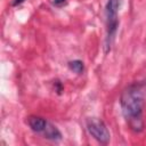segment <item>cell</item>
<instances>
[{
	"label": "cell",
	"mask_w": 146,
	"mask_h": 146,
	"mask_svg": "<svg viewBox=\"0 0 146 146\" xmlns=\"http://www.w3.org/2000/svg\"><path fill=\"white\" fill-rule=\"evenodd\" d=\"M146 82H133L129 84L121 94L120 105L122 115L133 132H141L145 128L144 123V105H145Z\"/></svg>",
	"instance_id": "6da1fadb"
},
{
	"label": "cell",
	"mask_w": 146,
	"mask_h": 146,
	"mask_svg": "<svg viewBox=\"0 0 146 146\" xmlns=\"http://www.w3.org/2000/svg\"><path fill=\"white\" fill-rule=\"evenodd\" d=\"M120 8V0H108L105 6V16H106V38H105V52L111 50V47L114 42L117 27L119 18L117 13Z\"/></svg>",
	"instance_id": "7a4b0ae2"
},
{
	"label": "cell",
	"mask_w": 146,
	"mask_h": 146,
	"mask_svg": "<svg viewBox=\"0 0 146 146\" xmlns=\"http://www.w3.org/2000/svg\"><path fill=\"white\" fill-rule=\"evenodd\" d=\"M86 128L91 137L96 139L98 143L106 145L111 139L110 130L106 123L99 117H88L86 120Z\"/></svg>",
	"instance_id": "3957f363"
},
{
	"label": "cell",
	"mask_w": 146,
	"mask_h": 146,
	"mask_svg": "<svg viewBox=\"0 0 146 146\" xmlns=\"http://www.w3.org/2000/svg\"><path fill=\"white\" fill-rule=\"evenodd\" d=\"M30 129L35 132V133H42L48 124V121L42 117V116H39V115H31L27 117L26 120Z\"/></svg>",
	"instance_id": "277c9868"
},
{
	"label": "cell",
	"mask_w": 146,
	"mask_h": 146,
	"mask_svg": "<svg viewBox=\"0 0 146 146\" xmlns=\"http://www.w3.org/2000/svg\"><path fill=\"white\" fill-rule=\"evenodd\" d=\"M42 135L46 139H49V140H52V141H58L63 137L62 132L58 130V128L56 125H54L52 123H50V122H48V124H47L44 131L42 132Z\"/></svg>",
	"instance_id": "5b68a950"
},
{
	"label": "cell",
	"mask_w": 146,
	"mask_h": 146,
	"mask_svg": "<svg viewBox=\"0 0 146 146\" xmlns=\"http://www.w3.org/2000/svg\"><path fill=\"white\" fill-rule=\"evenodd\" d=\"M67 66L70 68V71L76 73V74H82L84 72V64L82 60L80 59H73V60H70L67 63Z\"/></svg>",
	"instance_id": "8992f818"
},
{
	"label": "cell",
	"mask_w": 146,
	"mask_h": 146,
	"mask_svg": "<svg viewBox=\"0 0 146 146\" xmlns=\"http://www.w3.org/2000/svg\"><path fill=\"white\" fill-rule=\"evenodd\" d=\"M54 86H55V90L57 91V94H58V95H60V94H62V91L64 90L62 82H60V81H58V80H56V81L54 82Z\"/></svg>",
	"instance_id": "52a82bcc"
},
{
	"label": "cell",
	"mask_w": 146,
	"mask_h": 146,
	"mask_svg": "<svg viewBox=\"0 0 146 146\" xmlns=\"http://www.w3.org/2000/svg\"><path fill=\"white\" fill-rule=\"evenodd\" d=\"M66 3H67V0H52V5L55 7H58V8H62Z\"/></svg>",
	"instance_id": "ba28073f"
},
{
	"label": "cell",
	"mask_w": 146,
	"mask_h": 146,
	"mask_svg": "<svg viewBox=\"0 0 146 146\" xmlns=\"http://www.w3.org/2000/svg\"><path fill=\"white\" fill-rule=\"evenodd\" d=\"M24 1H25V0H13V1H11V6H13V7H17V6L22 5Z\"/></svg>",
	"instance_id": "9c48e42d"
}]
</instances>
